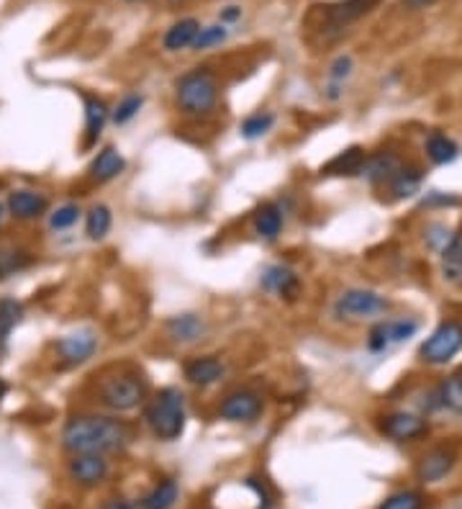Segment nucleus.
<instances>
[{
    "instance_id": "1",
    "label": "nucleus",
    "mask_w": 462,
    "mask_h": 509,
    "mask_svg": "<svg viewBox=\"0 0 462 509\" xmlns=\"http://www.w3.org/2000/svg\"><path fill=\"white\" fill-rule=\"evenodd\" d=\"M131 442V430L121 419L101 415H80L67 419L62 430V445L72 455L119 453Z\"/></svg>"
},
{
    "instance_id": "2",
    "label": "nucleus",
    "mask_w": 462,
    "mask_h": 509,
    "mask_svg": "<svg viewBox=\"0 0 462 509\" xmlns=\"http://www.w3.org/2000/svg\"><path fill=\"white\" fill-rule=\"evenodd\" d=\"M185 394L175 386L160 388L144 409V422L152 430V435L164 442H173L185 433Z\"/></svg>"
},
{
    "instance_id": "3",
    "label": "nucleus",
    "mask_w": 462,
    "mask_h": 509,
    "mask_svg": "<svg viewBox=\"0 0 462 509\" xmlns=\"http://www.w3.org/2000/svg\"><path fill=\"white\" fill-rule=\"evenodd\" d=\"M175 101L182 116L188 119H206L218 106V80L209 67H196L191 73L180 75L175 83Z\"/></svg>"
},
{
    "instance_id": "4",
    "label": "nucleus",
    "mask_w": 462,
    "mask_h": 509,
    "mask_svg": "<svg viewBox=\"0 0 462 509\" xmlns=\"http://www.w3.org/2000/svg\"><path fill=\"white\" fill-rule=\"evenodd\" d=\"M149 397V383L137 371H119L98 381V401L111 412H131Z\"/></svg>"
},
{
    "instance_id": "5",
    "label": "nucleus",
    "mask_w": 462,
    "mask_h": 509,
    "mask_svg": "<svg viewBox=\"0 0 462 509\" xmlns=\"http://www.w3.org/2000/svg\"><path fill=\"white\" fill-rule=\"evenodd\" d=\"M391 309V301L383 293L370 291V289H347L339 293L334 301V317L347 319V322H373L386 317Z\"/></svg>"
},
{
    "instance_id": "6",
    "label": "nucleus",
    "mask_w": 462,
    "mask_h": 509,
    "mask_svg": "<svg viewBox=\"0 0 462 509\" xmlns=\"http://www.w3.org/2000/svg\"><path fill=\"white\" fill-rule=\"evenodd\" d=\"M462 350V322L445 319L431 329L427 340L419 347V361L427 365H447Z\"/></svg>"
},
{
    "instance_id": "7",
    "label": "nucleus",
    "mask_w": 462,
    "mask_h": 509,
    "mask_svg": "<svg viewBox=\"0 0 462 509\" xmlns=\"http://www.w3.org/2000/svg\"><path fill=\"white\" fill-rule=\"evenodd\" d=\"M419 332V319L411 317H401V319H378L368 335V350L373 355L388 353L391 347L401 345L411 340Z\"/></svg>"
},
{
    "instance_id": "8",
    "label": "nucleus",
    "mask_w": 462,
    "mask_h": 509,
    "mask_svg": "<svg viewBox=\"0 0 462 509\" xmlns=\"http://www.w3.org/2000/svg\"><path fill=\"white\" fill-rule=\"evenodd\" d=\"M378 430H380V435H386L393 442H413V440L429 435V419L416 412L398 409V412H388L378 419Z\"/></svg>"
},
{
    "instance_id": "9",
    "label": "nucleus",
    "mask_w": 462,
    "mask_h": 509,
    "mask_svg": "<svg viewBox=\"0 0 462 509\" xmlns=\"http://www.w3.org/2000/svg\"><path fill=\"white\" fill-rule=\"evenodd\" d=\"M262 415V397L252 388H236L218 404V417L227 422H254Z\"/></svg>"
},
{
    "instance_id": "10",
    "label": "nucleus",
    "mask_w": 462,
    "mask_h": 509,
    "mask_svg": "<svg viewBox=\"0 0 462 509\" xmlns=\"http://www.w3.org/2000/svg\"><path fill=\"white\" fill-rule=\"evenodd\" d=\"M98 350V335L93 329H75L57 343V355L62 365H83Z\"/></svg>"
},
{
    "instance_id": "11",
    "label": "nucleus",
    "mask_w": 462,
    "mask_h": 509,
    "mask_svg": "<svg viewBox=\"0 0 462 509\" xmlns=\"http://www.w3.org/2000/svg\"><path fill=\"white\" fill-rule=\"evenodd\" d=\"M455 463H458L455 448L440 445V448H434V451H429V453L419 458V463H416V478H419L422 484H437V481H442V478H447V476L452 473Z\"/></svg>"
},
{
    "instance_id": "12",
    "label": "nucleus",
    "mask_w": 462,
    "mask_h": 509,
    "mask_svg": "<svg viewBox=\"0 0 462 509\" xmlns=\"http://www.w3.org/2000/svg\"><path fill=\"white\" fill-rule=\"evenodd\" d=\"M260 286L267 293L278 296V299H296L301 291V278L293 268H288L283 263L278 265H267L262 275H260Z\"/></svg>"
},
{
    "instance_id": "13",
    "label": "nucleus",
    "mask_w": 462,
    "mask_h": 509,
    "mask_svg": "<svg viewBox=\"0 0 462 509\" xmlns=\"http://www.w3.org/2000/svg\"><path fill=\"white\" fill-rule=\"evenodd\" d=\"M401 165L404 160L391 152V149H380V152H373V155H368V160L362 165V178L370 183V185H388L393 181V175L401 170Z\"/></svg>"
},
{
    "instance_id": "14",
    "label": "nucleus",
    "mask_w": 462,
    "mask_h": 509,
    "mask_svg": "<svg viewBox=\"0 0 462 509\" xmlns=\"http://www.w3.org/2000/svg\"><path fill=\"white\" fill-rule=\"evenodd\" d=\"M227 368L224 363L216 358V355H198V358H191L188 363L182 365V376L191 386H198V388H209L224 379Z\"/></svg>"
},
{
    "instance_id": "15",
    "label": "nucleus",
    "mask_w": 462,
    "mask_h": 509,
    "mask_svg": "<svg viewBox=\"0 0 462 509\" xmlns=\"http://www.w3.org/2000/svg\"><path fill=\"white\" fill-rule=\"evenodd\" d=\"M70 476L75 484L80 487H98L106 481L108 460L106 455L98 453H80L70 460Z\"/></svg>"
},
{
    "instance_id": "16",
    "label": "nucleus",
    "mask_w": 462,
    "mask_h": 509,
    "mask_svg": "<svg viewBox=\"0 0 462 509\" xmlns=\"http://www.w3.org/2000/svg\"><path fill=\"white\" fill-rule=\"evenodd\" d=\"M380 0H339L334 5H329L326 16H329V26L326 29H334L337 34H342L350 23H355L362 16H368L370 11L378 8Z\"/></svg>"
},
{
    "instance_id": "17",
    "label": "nucleus",
    "mask_w": 462,
    "mask_h": 509,
    "mask_svg": "<svg viewBox=\"0 0 462 509\" xmlns=\"http://www.w3.org/2000/svg\"><path fill=\"white\" fill-rule=\"evenodd\" d=\"M164 329H167V337H170L173 343H180V345H193V343H198V340L206 335V322H203V317L185 311V314L170 317L167 325H164Z\"/></svg>"
},
{
    "instance_id": "18",
    "label": "nucleus",
    "mask_w": 462,
    "mask_h": 509,
    "mask_svg": "<svg viewBox=\"0 0 462 509\" xmlns=\"http://www.w3.org/2000/svg\"><path fill=\"white\" fill-rule=\"evenodd\" d=\"M285 211L278 203H262L254 214H252V229L254 235L265 242H275L278 237L283 235Z\"/></svg>"
},
{
    "instance_id": "19",
    "label": "nucleus",
    "mask_w": 462,
    "mask_h": 509,
    "mask_svg": "<svg viewBox=\"0 0 462 509\" xmlns=\"http://www.w3.org/2000/svg\"><path fill=\"white\" fill-rule=\"evenodd\" d=\"M124 170H126L124 155H121L116 147H103V149L93 157V163H90L88 167V175L90 181L108 183L113 181V178H119Z\"/></svg>"
},
{
    "instance_id": "20",
    "label": "nucleus",
    "mask_w": 462,
    "mask_h": 509,
    "mask_svg": "<svg viewBox=\"0 0 462 509\" xmlns=\"http://www.w3.org/2000/svg\"><path fill=\"white\" fill-rule=\"evenodd\" d=\"M422 183H424V170L419 165L404 163L401 170L393 175V181L388 183V191L395 201H406L413 199L422 191Z\"/></svg>"
},
{
    "instance_id": "21",
    "label": "nucleus",
    "mask_w": 462,
    "mask_h": 509,
    "mask_svg": "<svg viewBox=\"0 0 462 509\" xmlns=\"http://www.w3.org/2000/svg\"><path fill=\"white\" fill-rule=\"evenodd\" d=\"M47 209H49V201L39 191H16L8 199V211L16 219H23V221L39 219L41 214H47Z\"/></svg>"
},
{
    "instance_id": "22",
    "label": "nucleus",
    "mask_w": 462,
    "mask_h": 509,
    "mask_svg": "<svg viewBox=\"0 0 462 509\" xmlns=\"http://www.w3.org/2000/svg\"><path fill=\"white\" fill-rule=\"evenodd\" d=\"M83 101H85V145L90 147L95 145L98 137L103 134L108 119H111V109L98 95H83Z\"/></svg>"
},
{
    "instance_id": "23",
    "label": "nucleus",
    "mask_w": 462,
    "mask_h": 509,
    "mask_svg": "<svg viewBox=\"0 0 462 509\" xmlns=\"http://www.w3.org/2000/svg\"><path fill=\"white\" fill-rule=\"evenodd\" d=\"M200 21L198 19H180L175 21L170 29H167V34L162 39V47L167 49V52H180V49H193V44H196L198 34H200Z\"/></svg>"
},
{
    "instance_id": "24",
    "label": "nucleus",
    "mask_w": 462,
    "mask_h": 509,
    "mask_svg": "<svg viewBox=\"0 0 462 509\" xmlns=\"http://www.w3.org/2000/svg\"><path fill=\"white\" fill-rule=\"evenodd\" d=\"M440 268L447 286L462 289V235L452 237L449 245L440 253Z\"/></svg>"
},
{
    "instance_id": "25",
    "label": "nucleus",
    "mask_w": 462,
    "mask_h": 509,
    "mask_svg": "<svg viewBox=\"0 0 462 509\" xmlns=\"http://www.w3.org/2000/svg\"><path fill=\"white\" fill-rule=\"evenodd\" d=\"M365 160H368V155H365L362 147L342 149L337 157H332L329 163L321 167V175H360Z\"/></svg>"
},
{
    "instance_id": "26",
    "label": "nucleus",
    "mask_w": 462,
    "mask_h": 509,
    "mask_svg": "<svg viewBox=\"0 0 462 509\" xmlns=\"http://www.w3.org/2000/svg\"><path fill=\"white\" fill-rule=\"evenodd\" d=\"M424 152H427L429 163L449 165L460 157V145L452 137H447L445 131H431L424 142Z\"/></svg>"
},
{
    "instance_id": "27",
    "label": "nucleus",
    "mask_w": 462,
    "mask_h": 509,
    "mask_svg": "<svg viewBox=\"0 0 462 509\" xmlns=\"http://www.w3.org/2000/svg\"><path fill=\"white\" fill-rule=\"evenodd\" d=\"M352 70H355V62L350 55H339L332 65H329V73H326V98L329 101H339L342 98V88L344 83L352 77Z\"/></svg>"
},
{
    "instance_id": "28",
    "label": "nucleus",
    "mask_w": 462,
    "mask_h": 509,
    "mask_svg": "<svg viewBox=\"0 0 462 509\" xmlns=\"http://www.w3.org/2000/svg\"><path fill=\"white\" fill-rule=\"evenodd\" d=\"M23 319V304L16 299H0V355L5 353L11 332L21 325Z\"/></svg>"
},
{
    "instance_id": "29",
    "label": "nucleus",
    "mask_w": 462,
    "mask_h": 509,
    "mask_svg": "<svg viewBox=\"0 0 462 509\" xmlns=\"http://www.w3.org/2000/svg\"><path fill=\"white\" fill-rule=\"evenodd\" d=\"M111 227H113V214H111V209H108L106 203H95L88 211V217H85V235H88V239H93V242L106 239Z\"/></svg>"
},
{
    "instance_id": "30",
    "label": "nucleus",
    "mask_w": 462,
    "mask_h": 509,
    "mask_svg": "<svg viewBox=\"0 0 462 509\" xmlns=\"http://www.w3.org/2000/svg\"><path fill=\"white\" fill-rule=\"evenodd\" d=\"M178 484L173 478H164V481H160L155 489L144 496L142 509H170L178 502Z\"/></svg>"
},
{
    "instance_id": "31",
    "label": "nucleus",
    "mask_w": 462,
    "mask_h": 509,
    "mask_svg": "<svg viewBox=\"0 0 462 509\" xmlns=\"http://www.w3.org/2000/svg\"><path fill=\"white\" fill-rule=\"evenodd\" d=\"M272 127H275V113L272 111H257L239 124V134L249 142H254V139H262L265 134H270Z\"/></svg>"
},
{
    "instance_id": "32",
    "label": "nucleus",
    "mask_w": 462,
    "mask_h": 509,
    "mask_svg": "<svg viewBox=\"0 0 462 509\" xmlns=\"http://www.w3.org/2000/svg\"><path fill=\"white\" fill-rule=\"evenodd\" d=\"M442 409H449L452 415H462V373H449L445 381L437 386Z\"/></svg>"
},
{
    "instance_id": "33",
    "label": "nucleus",
    "mask_w": 462,
    "mask_h": 509,
    "mask_svg": "<svg viewBox=\"0 0 462 509\" xmlns=\"http://www.w3.org/2000/svg\"><path fill=\"white\" fill-rule=\"evenodd\" d=\"M142 106H144L142 93H129V95H124V98L119 101V106L111 111V121H113L116 127H124V124H129L131 119L139 116Z\"/></svg>"
},
{
    "instance_id": "34",
    "label": "nucleus",
    "mask_w": 462,
    "mask_h": 509,
    "mask_svg": "<svg viewBox=\"0 0 462 509\" xmlns=\"http://www.w3.org/2000/svg\"><path fill=\"white\" fill-rule=\"evenodd\" d=\"M424 505H427V496L422 491L404 489L391 494L378 509H424Z\"/></svg>"
},
{
    "instance_id": "35",
    "label": "nucleus",
    "mask_w": 462,
    "mask_h": 509,
    "mask_svg": "<svg viewBox=\"0 0 462 509\" xmlns=\"http://www.w3.org/2000/svg\"><path fill=\"white\" fill-rule=\"evenodd\" d=\"M227 39H229V26H227V23L203 26V29H200V34H198L196 44H193V49H196V52H206V49L221 47Z\"/></svg>"
},
{
    "instance_id": "36",
    "label": "nucleus",
    "mask_w": 462,
    "mask_h": 509,
    "mask_svg": "<svg viewBox=\"0 0 462 509\" xmlns=\"http://www.w3.org/2000/svg\"><path fill=\"white\" fill-rule=\"evenodd\" d=\"M31 265V254L23 250H0V278L16 275L18 271Z\"/></svg>"
},
{
    "instance_id": "37",
    "label": "nucleus",
    "mask_w": 462,
    "mask_h": 509,
    "mask_svg": "<svg viewBox=\"0 0 462 509\" xmlns=\"http://www.w3.org/2000/svg\"><path fill=\"white\" fill-rule=\"evenodd\" d=\"M77 219H80V206L77 203H65V206H59L57 211L49 214V227L54 232H65V229H70V227L77 224Z\"/></svg>"
},
{
    "instance_id": "38",
    "label": "nucleus",
    "mask_w": 462,
    "mask_h": 509,
    "mask_svg": "<svg viewBox=\"0 0 462 509\" xmlns=\"http://www.w3.org/2000/svg\"><path fill=\"white\" fill-rule=\"evenodd\" d=\"M452 237L455 235L447 229L445 224H429L427 229H424V239H427V245L431 247V250H437V253H442V250H445Z\"/></svg>"
},
{
    "instance_id": "39",
    "label": "nucleus",
    "mask_w": 462,
    "mask_h": 509,
    "mask_svg": "<svg viewBox=\"0 0 462 509\" xmlns=\"http://www.w3.org/2000/svg\"><path fill=\"white\" fill-rule=\"evenodd\" d=\"M218 19H221V23H227V26H229V23H236V21L242 19V8H239V5H227V8L218 13Z\"/></svg>"
},
{
    "instance_id": "40",
    "label": "nucleus",
    "mask_w": 462,
    "mask_h": 509,
    "mask_svg": "<svg viewBox=\"0 0 462 509\" xmlns=\"http://www.w3.org/2000/svg\"><path fill=\"white\" fill-rule=\"evenodd\" d=\"M103 509H134V507H131L129 502H124V499H111Z\"/></svg>"
},
{
    "instance_id": "41",
    "label": "nucleus",
    "mask_w": 462,
    "mask_h": 509,
    "mask_svg": "<svg viewBox=\"0 0 462 509\" xmlns=\"http://www.w3.org/2000/svg\"><path fill=\"white\" fill-rule=\"evenodd\" d=\"M404 3H409L411 8H427V5L437 3V0H404Z\"/></svg>"
},
{
    "instance_id": "42",
    "label": "nucleus",
    "mask_w": 462,
    "mask_h": 509,
    "mask_svg": "<svg viewBox=\"0 0 462 509\" xmlns=\"http://www.w3.org/2000/svg\"><path fill=\"white\" fill-rule=\"evenodd\" d=\"M5 394H8V383L0 379V404H3V399H5Z\"/></svg>"
},
{
    "instance_id": "43",
    "label": "nucleus",
    "mask_w": 462,
    "mask_h": 509,
    "mask_svg": "<svg viewBox=\"0 0 462 509\" xmlns=\"http://www.w3.org/2000/svg\"><path fill=\"white\" fill-rule=\"evenodd\" d=\"M3 217H5V206L0 203V221H3Z\"/></svg>"
},
{
    "instance_id": "44",
    "label": "nucleus",
    "mask_w": 462,
    "mask_h": 509,
    "mask_svg": "<svg viewBox=\"0 0 462 509\" xmlns=\"http://www.w3.org/2000/svg\"><path fill=\"white\" fill-rule=\"evenodd\" d=\"M170 3H175V5H178V3H182V0H170Z\"/></svg>"
},
{
    "instance_id": "45",
    "label": "nucleus",
    "mask_w": 462,
    "mask_h": 509,
    "mask_svg": "<svg viewBox=\"0 0 462 509\" xmlns=\"http://www.w3.org/2000/svg\"><path fill=\"white\" fill-rule=\"evenodd\" d=\"M460 235H462V229H460Z\"/></svg>"
}]
</instances>
